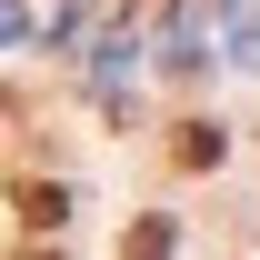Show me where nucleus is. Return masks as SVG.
Here are the masks:
<instances>
[{
	"label": "nucleus",
	"instance_id": "obj_2",
	"mask_svg": "<svg viewBox=\"0 0 260 260\" xmlns=\"http://www.w3.org/2000/svg\"><path fill=\"white\" fill-rule=\"evenodd\" d=\"M60 210H70V200L50 190V180H20V220H30V230H60Z\"/></svg>",
	"mask_w": 260,
	"mask_h": 260
},
{
	"label": "nucleus",
	"instance_id": "obj_1",
	"mask_svg": "<svg viewBox=\"0 0 260 260\" xmlns=\"http://www.w3.org/2000/svg\"><path fill=\"white\" fill-rule=\"evenodd\" d=\"M170 160H180V170H210V160H220V130H210V120H180V130H170Z\"/></svg>",
	"mask_w": 260,
	"mask_h": 260
}]
</instances>
